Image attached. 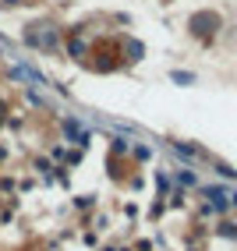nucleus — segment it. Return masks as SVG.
Masks as SVG:
<instances>
[{
	"label": "nucleus",
	"instance_id": "nucleus-1",
	"mask_svg": "<svg viewBox=\"0 0 237 251\" xmlns=\"http://www.w3.org/2000/svg\"><path fill=\"white\" fill-rule=\"evenodd\" d=\"M216 28H219V14H212V11H202V14H195V18H191V32H195V36H202V39L216 36Z\"/></svg>",
	"mask_w": 237,
	"mask_h": 251
},
{
	"label": "nucleus",
	"instance_id": "nucleus-2",
	"mask_svg": "<svg viewBox=\"0 0 237 251\" xmlns=\"http://www.w3.org/2000/svg\"><path fill=\"white\" fill-rule=\"evenodd\" d=\"M39 32H25V43H32V46H57V39H53V28L50 25H36Z\"/></svg>",
	"mask_w": 237,
	"mask_h": 251
},
{
	"label": "nucleus",
	"instance_id": "nucleus-3",
	"mask_svg": "<svg viewBox=\"0 0 237 251\" xmlns=\"http://www.w3.org/2000/svg\"><path fill=\"white\" fill-rule=\"evenodd\" d=\"M206 198H212L216 209H227V205H230V195H227L223 188H206Z\"/></svg>",
	"mask_w": 237,
	"mask_h": 251
},
{
	"label": "nucleus",
	"instance_id": "nucleus-4",
	"mask_svg": "<svg viewBox=\"0 0 237 251\" xmlns=\"http://www.w3.org/2000/svg\"><path fill=\"white\" fill-rule=\"evenodd\" d=\"M230 205H237V191H230Z\"/></svg>",
	"mask_w": 237,
	"mask_h": 251
},
{
	"label": "nucleus",
	"instance_id": "nucleus-5",
	"mask_svg": "<svg viewBox=\"0 0 237 251\" xmlns=\"http://www.w3.org/2000/svg\"><path fill=\"white\" fill-rule=\"evenodd\" d=\"M0 4H18V0H0Z\"/></svg>",
	"mask_w": 237,
	"mask_h": 251
}]
</instances>
